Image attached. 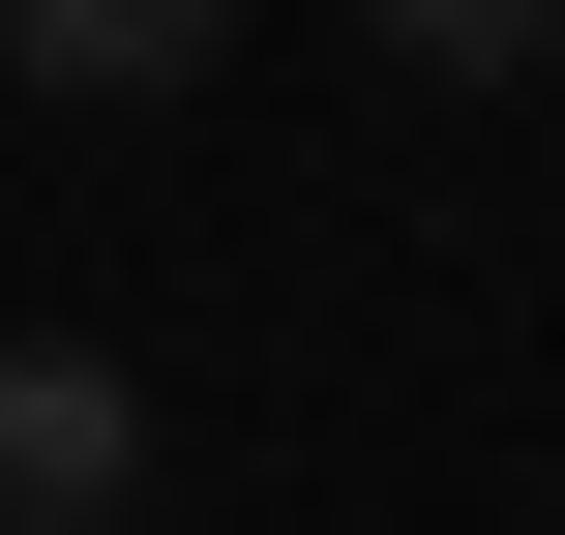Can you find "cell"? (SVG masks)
I'll return each instance as SVG.
<instances>
[{"mask_svg":"<svg viewBox=\"0 0 565 535\" xmlns=\"http://www.w3.org/2000/svg\"><path fill=\"white\" fill-rule=\"evenodd\" d=\"M149 506V387L89 328H0V535H119Z\"/></svg>","mask_w":565,"mask_h":535,"instance_id":"6da1fadb","label":"cell"},{"mask_svg":"<svg viewBox=\"0 0 565 535\" xmlns=\"http://www.w3.org/2000/svg\"><path fill=\"white\" fill-rule=\"evenodd\" d=\"M209 30H238V0H0V60H30V89H179Z\"/></svg>","mask_w":565,"mask_h":535,"instance_id":"7a4b0ae2","label":"cell"},{"mask_svg":"<svg viewBox=\"0 0 565 535\" xmlns=\"http://www.w3.org/2000/svg\"><path fill=\"white\" fill-rule=\"evenodd\" d=\"M565 0H387V60H417V89H477V60H536Z\"/></svg>","mask_w":565,"mask_h":535,"instance_id":"3957f363","label":"cell"},{"mask_svg":"<svg viewBox=\"0 0 565 535\" xmlns=\"http://www.w3.org/2000/svg\"><path fill=\"white\" fill-rule=\"evenodd\" d=\"M119 535H149V506H119Z\"/></svg>","mask_w":565,"mask_h":535,"instance_id":"277c9868","label":"cell"}]
</instances>
